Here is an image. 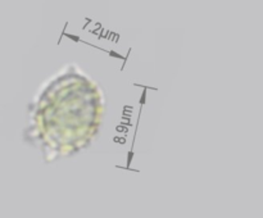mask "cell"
Instances as JSON below:
<instances>
[{"instance_id":"6da1fadb","label":"cell","mask_w":263,"mask_h":218,"mask_svg":"<svg viewBox=\"0 0 263 218\" xmlns=\"http://www.w3.org/2000/svg\"><path fill=\"white\" fill-rule=\"evenodd\" d=\"M99 85L76 64L46 80L27 107L25 140L45 162L74 155L91 145L104 115Z\"/></svg>"}]
</instances>
